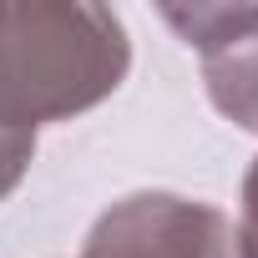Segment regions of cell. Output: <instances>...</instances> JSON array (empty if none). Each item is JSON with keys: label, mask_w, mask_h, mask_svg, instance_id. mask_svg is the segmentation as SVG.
<instances>
[{"label": "cell", "mask_w": 258, "mask_h": 258, "mask_svg": "<svg viewBox=\"0 0 258 258\" xmlns=\"http://www.w3.org/2000/svg\"><path fill=\"white\" fill-rule=\"evenodd\" d=\"M31 157H36V137L31 132H6V126H0V203L21 187Z\"/></svg>", "instance_id": "obj_4"}, {"label": "cell", "mask_w": 258, "mask_h": 258, "mask_svg": "<svg viewBox=\"0 0 258 258\" xmlns=\"http://www.w3.org/2000/svg\"><path fill=\"white\" fill-rule=\"evenodd\" d=\"M132 71L121 16L86 0H0V126L31 132L101 106Z\"/></svg>", "instance_id": "obj_1"}, {"label": "cell", "mask_w": 258, "mask_h": 258, "mask_svg": "<svg viewBox=\"0 0 258 258\" xmlns=\"http://www.w3.org/2000/svg\"><path fill=\"white\" fill-rule=\"evenodd\" d=\"M162 21L203 56L208 101L258 132V6H162Z\"/></svg>", "instance_id": "obj_3"}, {"label": "cell", "mask_w": 258, "mask_h": 258, "mask_svg": "<svg viewBox=\"0 0 258 258\" xmlns=\"http://www.w3.org/2000/svg\"><path fill=\"white\" fill-rule=\"evenodd\" d=\"M81 258H238V238L203 198L132 192L91 223Z\"/></svg>", "instance_id": "obj_2"}, {"label": "cell", "mask_w": 258, "mask_h": 258, "mask_svg": "<svg viewBox=\"0 0 258 258\" xmlns=\"http://www.w3.org/2000/svg\"><path fill=\"white\" fill-rule=\"evenodd\" d=\"M233 238H238V258H258V157L243 177V208H238Z\"/></svg>", "instance_id": "obj_5"}]
</instances>
